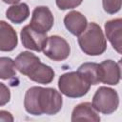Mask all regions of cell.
Masks as SVG:
<instances>
[{"label": "cell", "instance_id": "obj_3", "mask_svg": "<svg viewBox=\"0 0 122 122\" xmlns=\"http://www.w3.org/2000/svg\"><path fill=\"white\" fill-rule=\"evenodd\" d=\"M78 44L82 51L91 56L100 55L107 49L104 32L95 22L89 23L85 30L78 35Z\"/></svg>", "mask_w": 122, "mask_h": 122}, {"label": "cell", "instance_id": "obj_16", "mask_svg": "<svg viewBox=\"0 0 122 122\" xmlns=\"http://www.w3.org/2000/svg\"><path fill=\"white\" fill-rule=\"evenodd\" d=\"M16 76L14 60L10 57H0V79L8 80Z\"/></svg>", "mask_w": 122, "mask_h": 122}, {"label": "cell", "instance_id": "obj_5", "mask_svg": "<svg viewBox=\"0 0 122 122\" xmlns=\"http://www.w3.org/2000/svg\"><path fill=\"white\" fill-rule=\"evenodd\" d=\"M93 109L103 114H111L114 112L119 106V96L115 90L109 87H99L92 103Z\"/></svg>", "mask_w": 122, "mask_h": 122}, {"label": "cell", "instance_id": "obj_11", "mask_svg": "<svg viewBox=\"0 0 122 122\" xmlns=\"http://www.w3.org/2000/svg\"><path fill=\"white\" fill-rule=\"evenodd\" d=\"M18 44L17 33L7 22L0 21V51H11Z\"/></svg>", "mask_w": 122, "mask_h": 122}, {"label": "cell", "instance_id": "obj_1", "mask_svg": "<svg viewBox=\"0 0 122 122\" xmlns=\"http://www.w3.org/2000/svg\"><path fill=\"white\" fill-rule=\"evenodd\" d=\"M63 98L59 92L52 88L34 86L25 93L24 107L28 113L32 115H53L60 112Z\"/></svg>", "mask_w": 122, "mask_h": 122}, {"label": "cell", "instance_id": "obj_19", "mask_svg": "<svg viewBox=\"0 0 122 122\" xmlns=\"http://www.w3.org/2000/svg\"><path fill=\"white\" fill-rule=\"evenodd\" d=\"M10 100V89L0 82V106H5Z\"/></svg>", "mask_w": 122, "mask_h": 122}, {"label": "cell", "instance_id": "obj_6", "mask_svg": "<svg viewBox=\"0 0 122 122\" xmlns=\"http://www.w3.org/2000/svg\"><path fill=\"white\" fill-rule=\"evenodd\" d=\"M44 54L53 61H63L71 53V47L66 39L59 35H51L47 38L43 48Z\"/></svg>", "mask_w": 122, "mask_h": 122}, {"label": "cell", "instance_id": "obj_10", "mask_svg": "<svg viewBox=\"0 0 122 122\" xmlns=\"http://www.w3.org/2000/svg\"><path fill=\"white\" fill-rule=\"evenodd\" d=\"M105 33L112 48L118 52H122V19L115 18L109 20L104 25Z\"/></svg>", "mask_w": 122, "mask_h": 122}, {"label": "cell", "instance_id": "obj_8", "mask_svg": "<svg viewBox=\"0 0 122 122\" xmlns=\"http://www.w3.org/2000/svg\"><path fill=\"white\" fill-rule=\"evenodd\" d=\"M21 41L26 49L34 51H42L47 41V33L39 32L33 30L30 25L25 26L20 32Z\"/></svg>", "mask_w": 122, "mask_h": 122}, {"label": "cell", "instance_id": "obj_13", "mask_svg": "<svg viewBox=\"0 0 122 122\" xmlns=\"http://www.w3.org/2000/svg\"><path fill=\"white\" fill-rule=\"evenodd\" d=\"M94 121L99 122L100 116L93 109L92 103L83 102L74 107L71 112V121Z\"/></svg>", "mask_w": 122, "mask_h": 122}, {"label": "cell", "instance_id": "obj_17", "mask_svg": "<svg viewBox=\"0 0 122 122\" xmlns=\"http://www.w3.org/2000/svg\"><path fill=\"white\" fill-rule=\"evenodd\" d=\"M122 0H102L104 10L109 14H114L121 9Z\"/></svg>", "mask_w": 122, "mask_h": 122}, {"label": "cell", "instance_id": "obj_14", "mask_svg": "<svg viewBox=\"0 0 122 122\" xmlns=\"http://www.w3.org/2000/svg\"><path fill=\"white\" fill-rule=\"evenodd\" d=\"M30 15V9L26 3L15 4L8 8L6 17L14 24H21L27 20Z\"/></svg>", "mask_w": 122, "mask_h": 122}, {"label": "cell", "instance_id": "obj_20", "mask_svg": "<svg viewBox=\"0 0 122 122\" xmlns=\"http://www.w3.org/2000/svg\"><path fill=\"white\" fill-rule=\"evenodd\" d=\"M14 120L12 114L8 111H0V121H6V122H12Z\"/></svg>", "mask_w": 122, "mask_h": 122}, {"label": "cell", "instance_id": "obj_7", "mask_svg": "<svg viewBox=\"0 0 122 122\" xmlns=\"http://www.w3.org/2000/svg\"><path fill=\"white\" fill-rule=\"evenodd\" d=\"M54 18L51 10L46 6H39L33 10L29 25L39 32L47 33L52 28Z\"/></svg>", "mask_w": 122, "mask_h": 122}, {"label": "cell", "instance_id": "obj_4", "mask_svg": "<svg viewBox=\"0 0 122 122\" xmlns=\"http://www.w3.org/2000/svg\"><path fill=\"white\" fill-rule=\"evenodd\" d=\"M91 86L77 71L63 73L58 79L59 91L70 98H79L86 95Z\"/></svg>", "mask_w": 122, "mask_h": 122}, {"label": "cell", "instance_id": "obj_12", "mask_svg": "<svg viewBox=\"0 0 122 122\" xmlns=\"http://www.w3.org/2000/svg\"><path fill=\"white\" fill-rule=\"evenodd\" d=\"M64 25L66 29L73 35H80L88 25L87 18L77 10H71L64 17Z\"/></svg>", "mask_w": 122, "mask_h": 122}, {"label": "cell", "instance_id": "obj_2", "mask_svg": "<svg viewBox=\"0 0 122 122\" xmlns=\"http://www.w3.org/2000/svg\"><path fill=\"white\" fill-rule=\"evenodd\" d=\"M15 69L38 84H50L54 78L51 67L42 63L38 56L30 51L20 52L14 60Z\"/></svg>", "mask_w": 122, "mask_h": 122}, {"label": "cell", "instance_id": "obj_15", "mask_svg": "<svg viewBox=\"0 0 122 122\" xmlns=\"http://www.w3.org/2000/svg\"><path fill=\"white\" fill-rule=\"evenodd\" d=\"M77 71L91 84L97 85L100 83L99 81V65L97 63L87 62L83 63L79 66Z\"/></svg>", "mask_w": 122, "mask_h": 122}, {"label": "cell", "instance_id": "obj_21", "mask_svg": "<svg viewBox=\"0 0 122 122\" xmlns=\"http://www.w3.org/2000/svg\"><path fill=\"white\" fill-rule=\"evenodd\" d=\"M4 3H7V4H12V5H15L17 4L18 2H20V0H2Z\"/></svg>", "mask_w": 122, "mask_h": 122}, {"label": "cell", "instance_id": "obj_18", "mask_svg": "<svg viewBox=\"0 0 122 122\" xmlns=\"http://www.w3.org/2000/svg\"><path fill=\"white\" fill-rule=\"evenodd\" d=\"M82 2H83V0H55L56 6L61 10L74 9V8L78 7Z\"/></svg>", "mask_w": 122, "mask_h": 122}, {"label": "cell", "instance_id": "obj_9", "mask_svg": "<svg viewBox=\"0 0 122 122\" xmlns=\"http://www.w3.org/2000/svg\"><path fill=\"white\" fill-rule=\"evenodd\" d=\"M99 65V81L107 85H117L120 81V62L105 60Z\"/></svg>", "mask_w": 122, "mask_h": 122}]
</instances>
